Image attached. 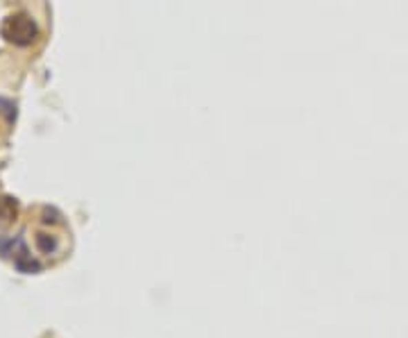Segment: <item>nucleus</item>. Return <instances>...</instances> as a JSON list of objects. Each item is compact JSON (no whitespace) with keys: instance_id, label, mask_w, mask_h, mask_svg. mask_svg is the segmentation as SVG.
I'll use <instances>...</instances> for the list:
<instances>
[{"instance_id":"nucleus-2","label":"nucleus","mask_w":408,"mask_h":338,"mask_svg":"<svg viewBox=\"0 0 408 338\" xmlns=\"http://www.w3.org/2000/svg\"><path fill=\"white\" fill-rule=\"evenodd\" d=\"M14 268H17L19 272H26V275H32V272H39L41 270V264L37 261V259H32V255L28 252V248L23 246L17 255H14Z\"/></svg>"},{"instance_id":"nucleus-4","label":"nucleus","mask_w":408,"mask_h":338,"mask_svg":"<svg viewBox=\"0 0 408 338\" xmlns=\"http://www.w3.org/2000/svg\"><path fill=\"white\" fill-rule=\"evenodd\" d=\"M34 246L41 255H57L59 250V239L52 237V234H45V232H39L34 237Z\"/></svg>"},{"instance_id":"nucleus-3","label":"nucleus","mask_w":408,"mask_h":338,"mask_svg":"<svg viewBox=\"0 0 408 338\" xmlns=\"http://www.w3.org/2000/svg\"><path fill=\"white\" fill-rule=\"evenodd\" d=\"M19 214V202L10 195H0V227L10 225Z\"/></svg>"},{"instance_id":"nucleus-1","label":"nucleus","mask_w":408,"mask_h":338,"mask_svg":"<svg viewBox=\"0 0 408 338\" xmlns=\"http://www.w3.org/2000/svg\"><path fill=\"white\" fill-rule=\"evenodd\" d=\"M0 34L14 46H30L39 37V28L28 14L19 12V14H12V17H7L3 21Z\"/></svg>"}]
</instances>
